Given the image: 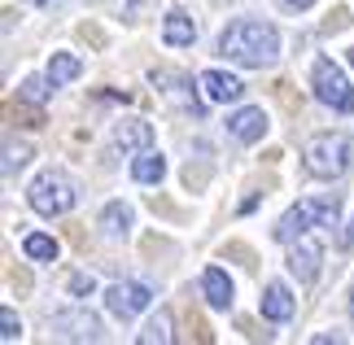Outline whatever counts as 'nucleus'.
Here are the masks:
<instances>
[{
	"mask_svg": "<svg viewBox=\"0 0 354 345\" xmlns=\"http://www.w3.org/2000/svg\"><path fill=\"white\" fill-rule=\"evenodd\" d=\"M219 57L250 66V71H263V66H271L280 57V31L271 22H258V18H236L219 35Z\"/></svg>",
	"mask_w": 354,
	"mask_h": 345,
	"instance_id": "obj_1",
	"label": "nucleus"
},
{
	"mask_svg": "<svg viewBox=\"0 0 354 345\" xmlns=\"http://www.w3.org/2000/svg\"><path fill=\"white\" fill-rule=\"evenodd\" d=\"M302 167L315 179H342L354 167V140L350 136H337V131L315 136V140L302 149Z\"/></svg>",
	"mask_w": 354,
	"mask_h": 345,
	"instance_id": "obj_2",
	"label": "nucleus"
},
{
	"mask_svg": "<svg viewBox=\"0 0 354 345\" xmlns=\"http://www.w3.org/2000/svg\"><path fill=\"white\" fill-rule=\"evenodd\" d=\"M337 214H342V201H337V197H306V201H297L293 210L280 214V223H276L271 236H276L280 245H293L297 236H306L315 223L319 227H333Z\"/></svg>",
	"mask_w": 354,
	"mask_h": 345,
	"instance_id": "obj_3",
	"label": "nucleus"
},
{
	"mask_svg": "<svg viewBox=\"0 0 354 345\" xmlns=\"http://www.w3.org/2000/svg\"><path fill=\"white\" fill-rule=\"evenodd\" d=\"M26 201H31V210H35V214L57 218V214H71V210H75L79 188H75V179H71V175H62V171H44V175H39L35 184H31Z\"/></svg>",
	"mask_w": 354,
	"mask_h": 345,
	"instance_id": "obj_4",
	"label": "nucleus"
},
{
	"mask_svg": "<svg viewBox=\"0 0 354 345\" xmlns=\"http://www.w3.org/2000/svg\"><path fill=\"white\" fill-rule=\"evenodd\" d=\"M310 88H315V96L328 109H342V114L354 109V88L333 57H315V66H310Z\"/></svg>",
	"mask_w": 354,
	"mask_h": 345,
	"instance_id": "obj_5",
	"label": "nucleus"
},
{
	"mask_svg": "<svg viewBox=\"0 0 354 345\" xmlns=\"http://www.w3.org/2000/svg\"><path fill=\"white\" fill-rule=\"evenodd\" d=\"M149 301H153V288L136 284V280L105 288V306H110V315H118V319H136L140 310H149Z\"/></svg>",
	"mask_w": 354,
	"mask_h": 345,
	"instance_id": "obj_6",
	"label": "nucleus"
},
{
	"mask_svg": "<svg viewBox=\"0 0 354 345\" xmlns=\"http://www.w3.org/2000/svg\"><path fill=\"white\" fill-rule=\"evenodd\" d=\"M53 333L66 337V341H97L101 337V319L88 310H62L57 319H53Z\"/></svg>",
	"mask_w": 354,
	"mask_h": 345,
	"instance_id": "obj_7",
	"label": "nucleus"
},
{
	"mask_svg": "<svg viewBox=\"0 0 354 345\" xmlns=\"http://www.w3.org/2000/svg\"><path fill=\"white\" fill-rule=\"evenodd\" d=\"M114 149H118L122 158L153 149V122H145V118H127V122H118V127H114Z\"/></svg>",
	"mask_w": 354,
	"mask_h": 345,
	"instance_id": "obj_8",
	"label": "nucleus"
},
{
	"mask_svg": "<svg viewBox=\"0 0 354 345\" xmlns=\"http://www.w3.org/2000/svg\"><path fill=\"white\" fill-rule=\"evenodd\" d=\"M197 88H201V96H206L210 105H227V101H241L245 96V84L236 75H223V71H206L197 79Z\"/></svg>",
	"mask_w": 354,
	"mask_h": 345,
	"instance_id": "obj_9",
	"label": "nucleus"
},
{
	"mask_svg": "<svg viewBox=\"0 0 354 345\" xmlns=\"http://www.w3.org/2000/svg\"><path fill=\"white\" fill-rule=\"evenodd\" d=\"M319 262H324L319 241H310V236H297V245L289 250V271H293L302 284H310V280L319 275Z\"/></svg>",
	"mask_w": 354,
	"mask_h": 345,
	"instance_id": "obj_10",
	"label": "nucleus"
},
{
	"mask_svg": "<svg viewBox=\"0 0 354 345\" xmlns=\"http://www.w3.org/2000/svg\"><path fill=\"white\" fill-rule=\"evenodd\" d=\"M227 131H232V140L254 144V140H263V136H267V114L258 105H245V109H236V114L227 118Z\"/></svg>",
	"mask_w": 354,
	"mask_h": 345,
	"instance_id": "obj_11",
	"label": "nucleus"
},
{
	"mask_svg": "<svg viewBox=\"0 0 354 345\" xmlns=\"http://www.w3.org/2000/svg\"><path fill=\"white\" fill-rule=\"evenodd\" d=\"M201 293H206L210 310H232V280H227L223 267H206V275H201Z\"/></svg>",
	"mask_w": 354,
	"mask_h": 345,
	"instance_id": "obj_12",
	"label": "nucleus"
},
{
	"mask_svg": "<svg viewBox=\"0 0 354 345\" xmlns=\"http://www.w3.org/2000/svg\"><path fill=\"white\" fill-rule=\"evenodd\" d=\"M162 39H167L171 48H188L197 39V22L188 18L184 9H171L167 13V22H162Z\"/></svg>",
	"mask_w": 354,
	"mask_h": 345,
	"instance_id": "obj_13",
	"label": "nucleus"
},
{
	"mask_svg": "<svg viewBox=\"0 0 354 345\" xmlns=\"http://www.w3.org/2000/svg\"><path fill=\"white\" fill-rule=\"evenodd\" d=\"M293 310H297V301H293L289 288H284V284H267V293H263V319L284 324V319H293Z\"/></svg>",
	"mask_w": 354,
	"mask_h": 345,
	"instance_id": "obj_14",
	"label": "nucleus"
},
{
	"mask_svg": "<svg viewBox=\"0 0 354 345\" xmlns=\"http://www.w3.org/2000/svg\"><path fill=\"white\" fill-rule=\"evenodd\" d=\"M48 79H53V88H62V84H71V79H79L84 75V62L75 57V53H53L48 57V71H44Z\"/></svg>",
	"mask_w": 354,
	"mask_h": 345,
	"instance_id": "obj_15",
	"label": "nucleus"
},
{
	"mask_svg": "<svg viewBox=\"0 0 354 345\" xmlns=\"http://www.w3.org/2000/svg\"><path fill=\"white\" fill-rule=\"evenodd\" d=\"M136 223V214H131V205H122V201H110L101 210V227H105V236H127Z\"/></svg>",
	"mask_w": 354,
	"mask_h": 345,
	"instance_id": "obj_16",
	"label": "nucleus"
},
{
	"mask_svg": "<svg viewBox=\"0 0 354 345\" xmlns=\"http://www.w3.org/2000/svg\"><path fill=\"white\" fill-rule=\"evenodd\" d=\"M131 175L140 179V184H162V175H167V158L153 153V149H145V153H136Z\"/></svg>",
	"mask_w": 354,
	"mask_h": 345,
	"instance_id": "obj_17",
	"label": "nucleus"
},
{
	"mask_svg": "<svg viewBox=\"0 0 354 345\" xmlns=\"http://www.w3.org/2000/svg\"><path fill=\"white\" fill-rule=\"evenodd\" d=\"M22 254L35 258V262H53L62 250H57V241H53V236H44V232H31V236L22 241Z\"/></svg>",
	"mask_w": 354,
	"mask_h": 345,
	"instance_id": "obj_18",
	"label": "nucleus"
},
{
	"mask_svg": "<svg viewBox=\"0 0 354 345\" xmlns=\"http://www.w3.org/2000/svg\"><path fill=\"white\" fill-rule=\"evenodd\" d=\"M171 337H175V333H171V315H167V310H158L153 319L145 324V333H140V341H145V345H167Z\"/></svg>",
	"mask_w": 354,
	"mask_h": 345,
	"instance_id": "obj_19",
	"label": "nucleus"
},
{
	"mask_svg": "<svg viewBox=\"0 0 354 345\" xmlns=\"http://www.w3.org/2000/svg\"><path fill=\"white\" fill-rule=\"evenodd\" d=\"M26 162H31V144H5V175H18L26 171Z\"/></svg>",
	"mask_w": 354,
	"mask_h": 345,
	"instance_id": "obj_20",
	"label": "nucleus"
},
{
	"mask_svg": "<svg viewBox=\"0 0 354 345\" xmlns=\"http://www.w3.org/2000/svg\"><path fill=\"white\" fill-rule=\"evenodd\" d=\"M48 88H53V79H48V75H44V79H26V84L18 88V96H22V101H31V105H39V101L48 96Z\"/></svg>",
	"mask_w": 354,
	"mask_h": 345,
	"instance_id": "obj_21",
	"label": "nucleus"
},
{
	"mask_svg": "<svg viewBox=\"0 0 354 345\" xmlns=\"http://www.w3.org/2000/svg\"><path fill=\"white\" fill-rule=\"evenodd\" d=\"M0 337H5V341H18L22 337V324H18V315H13L9 306L0 310Z\"/></svg>",
	"mask_w": 354,
	"mask_h": 345,
	"instance_id": "obj_22",
	"label": "nucleus"
},
{
	"mask_svg": "<svg viewBox=\"0 0 354 345\" xmlns=\"http://www.w3.org/2000/svg\"><path fill=\"white\" fill-rule=\"evenodd\" d=\"M92 288H97V280H92V275H84V271H79V275H71V293H75V297L92 293Z\"/></svg>",
	"mask_w": 354,
	"mask_h": 345,
	"instance_id": "obj_23",
	"label": "nucleus"
},
{
	"mask_svg": "<svg viewBox=\"0 0 354 345\" xmlns=\"http://www.w3.org/2000/svg\"><path fill=\"white\" fill-rule=\"evenodd\" d=\"M284 5H293V9H310L315 0H284Z\"/></svg>",
	"mask_w": 354,
	"mask_h": 345,
	"instance_id": "obj_24",
	"label": "nucleus"
},
{
	"mask_svg": "<svg viewBox=\"0 0 354 345\" xmlns=\"http://www.w3.org/2000/svg\"><path fill=\"white\" fill-rule=\"evenodd\" d=\"M346 245H354V223H350V227H346Z\"/></svg>",
	"mask_w": 354,
	"mask_h": 345,
	"instance_id": "obj_25",
	"label": "nucleus"
},
{
	"mask_svg": "<svg viewBox=\"0 0 354 345\" xmlns=\"http://www.w3.org/2000/svg\"><path fill=\"white\" fill-rule=\"evenodd\" d=\"M350 315H354V288H350Z\"/></svg>",
	"mask_w": 354,
	"mask_h": 345,
	"instance_id": "obj_26",
	"label": "nucleus"
},
{
	"mask_svg": "<svg viewBox=\"0 0 354 345\" xmlns=\"http://www.w3.org/2000/svg\"><path fill=\"white\" fill-rule=\"evenodd\" d=\"M350 66H354V48H350Z\"/></svg>",
	"mask_w": 354,
	"mask_h": 345,
	"instance_id": "obj_27",
	"label": "nucleus"
}]
</instances>
